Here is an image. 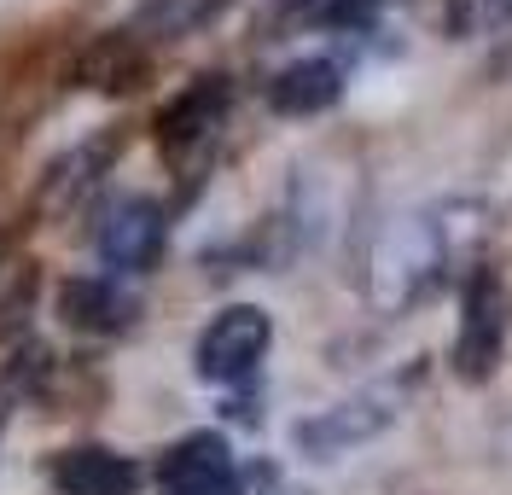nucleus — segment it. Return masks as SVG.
<instances>
[{"label": "nucleus", "mask_w": 512, "mask_h": 495, "mask_svg": "<svg viewBox=\"0 0 512 495\" xmlns=\"http://www.w3.org/2000/svg\"><path fill=\"white\" fill-rule=\"evenodd\" d=\"M158 495H239V461L222 431H192L158 461Z\"/></svg>", "instance_id": "6"}, {"label": "nucleus", "mask_w": 512, "mask_h": 495, "mask_svg": "<svg viewBox=\"0 0 512 495\" xmlns=\"http://www.w3.org/2000/svg\"><path fill=\"white\" fill-rule=\"evenodd\" d=\"M338 99H344V70L332 59H297V65H286L268 82V105L280 117H315V111L338 105Z\"/></svg>", "instance_id": "10"}, {"label": "nucleus", "mask_w": 512, "mask_h": 495, "mask_svg": "<svg viewBox=\"0 0 512 495\" xmlns=\"http://www.w3.org/2000/svg\"><path fill=\"white\" fill-rule=\"evenodd\" d=\"M501 344H507V297L495 268H478L466 280V303H460V338H454V373L460 379H495L501 367Z\"/></svg>", "instance_id": "5"}, {"label": "nucleus", "mask_w": 512, "mask_h": 495, "mask_svg": "<svg viewBox=\"0 0 512 495\" xmlns=\"http://www.w3.org/2000/svg\"><path fill=\"white\" fill-rule=\"evenodd\" d=\"M76 76H82L88 88H99V94H123V88H134V82L146 76V53H140V41H134L128 30L99 35L94 47L82 53Z\"/></svg>", "instance_id": "11"}, {"label": "nucleus", "mask_w": 512, "mask_h": 495, "mask_svg": "<svg viewBox=\"0 0 512 495\" xmlns=\"http://www.w3.org/2000/svg\"><path fill=\"white\" fill-rule=\"evenodd\" d=\"M59 315L64 327L111 338V332H128L140 321V297L128 292L117 274H76V280L59 286Z\"/></svg>", "instance_id": "7"}, {"label": "nucleus", "mask_w": 512, "mask_h": 495, "mask_svg": "<svg viewBox=\"0 0 512 495\" xmlns=\"http://www.w3.org/2000/svg\"><path fill=\"white\" fill-rule=\"evenodd\" d=\"M454 210H425V216H402L396 228L373 245V297L384 309H408L419 297L437 292L448 257H454Z\"/></svg>", "instance_id": "1"}, {"label": "nucleus", "mask_w": 512, "mask_h": 495, "mask_svg": "<svg viewBox=\"0 0 512 495\" xmlns=\"http://www.w3.org/2000/svg\"><path fill=\"white\" fill-rule=\"evenodd\" d=\"M227 99H233L227 76H198L192 88H181V94L158 111L163 152H187V146H198V140H210V134L222 129V117H227Z\"/></svg>", "instance_id": "8"}, {"label": "nucleus", "mask_w": 512, "mask_h": 495, "mask_svg": "<svg viewBox=\"0 0 512 495\" xmlns=\"http://www.w3.org/2000/svg\"><path fill=\"white\" fill-rule=\"evenodd\" d=\"M373 6H379V0H280L274 18H280L286 30H350V24H361Z\"/></svg>", "instance_id": "12"}, {"label": "nucleus", "mask_w": 512, "mask_h": 495, "mask_svg": "<svg viewBox=\"0 0 512 495\" xmlns=\"http://www.w3.org/2000/svg\"><path fill=\"white\" fill-rule=\"evenodd\" d=\"M53 490L59 495H134L140 490V466L105 449V443H76L53 461Z\"/></svg>", "instance_id": "9"}, {"label": "nucleus", "mask_w": 512, "mask_h": 495, "mask_svg": "<svg viewBox=\"0 0 512 495\" xmlns=\"http://www.w3.org/2000/svg\"><path fill=\"white\" fill-rule=\"evenodd\" d=\"M512 24V0H448V35L472 41V35H489Z\"/></svg>", "instance_id": "13"}, {"label": "nucleus", "mask_w": 512, "mask_h": 495, "mask_svg": "<svg viewBox=\"0 0 512 495\" xmlns=\"http://www.w3.org/2000/svg\"><path fill=\"white\" fill-rule=\"evenodd\" d=\"M268 344H274V321H268L256 303H227L222 315L198 332V350H192L198 379H210V385H239V379L256 373V362L268 356Z\"/></svg>", "instance_id": "3"}, {"label": "nucleus", "mask_w": 512, "mask_h": 495, "mask_svg": "<svg viewBox=\"0 0 512 495\" xmlns=\"http://www.w3.org/2000/svg\"><path fill=\"white\" fill-rule=\"evenodd\" d=\"M163 239H169V222H163L158 198L128 193V198H117V204L99 210L94 251L111 274H146V268L163 257Z\"/></svg>", "instance_id": "4"}, {"label": "nucleus", "mask_w": 512, "mask_h": 495, "mask_svg": "<svg viewBox=\"0 0 512 495\" xmlns=\"http://www.w3.org/2000/svg\"><path fill=\"white\" fill-rule=\"evenodd\" d=\"M402 391H408L402 379L367 385V391H355V396H344V402H332V408L309 414L291 437H297V449H303L309 461H332V455H344V449H355V443L379 437V431L402 414Z\"/></svg>", "instance_id": "2"}]
</instances>
